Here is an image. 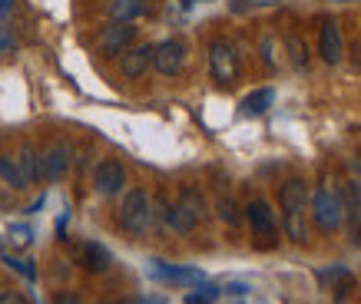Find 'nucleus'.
Instances as JSON below:
<instances>
[{
	"mask_svg": "<svg viewBox=\"0 0 361 304\" xmlns=\"http://www.w3.org/2000/svg\"><path fill=\"white\" fill-rule=\"evenodd\" d=\"M163 218L173 232L189 235V232L199 225V218H202V196L192 192V189H186V192L179 196V202H173V205L163 208Z\"/></svg>",
	"mask_w": 361,
	"mask_h": 304,
	"instance_id": "7ed1b4c3",
	"label": "nucleus"
},
{
	"mask_svg": "<svg viewBox=\"0 0 361 304\" xmlns=\"http://www.w3.org/2000/svg\"><path fill=\"white\" fill-rule=\"evenodd\" d=\"M142 304H159V301H153V298H149V301H142Z\"/></svg>",
	"mask_w": 361,
	"mask_h": 304,
	"instance_id": "7c9ffc66",
	"label": "nucleus"
},
{
	"mask_svg": "<svg viewBox=\"0 0 361 304\" xmlns=\"http://www.w3.org/2000/svg\"><path fill=\"white\" fill-rule=\"evenodd\" d=\"M282 228H285V235H288V239L295 241V245H305V241H308V222H305V208H285Z\"/></svg>",
	"mask_w": 361,
	"mask_h": 304,
	"instance_id": "ddd939ff",
	"label": "nucleus"
},
{
	"mask_svg": "<svg viewBox=\"0 0 361 304\" xmlns=\"http://www.w3.org/2000/svg\"><path fill=\"white\" fill-rule=\"evenodd\" d=\"M123 185H126V169L116 159H103L93 169V189H97L99 196H116Z\"/></svg>",
	"mask_w": 361,
	"mask_h": 304,
	"instance_id": "1a4fd4ad",
	"label": "nucleus"
},
{
	"mask_svg": "<svg viewBox=\"0 0 361 304\" xmlns=\"http://www.w3.org/2000/svg\"><path fill=\"white\" fill-rule=\"evenodd\" d=\"M54 304H83V298H80L77 291H63V294H56Z\"/></svg>",
	"mask_w": 361,
	"mask_h": 304,
	"instance_id": "a878e982",
	"label": "nucleus"
},
{
	"mask_svg": "<svg viewBox=\"0 0 361 304\" xmlns=\"http://www.w3.org/2000/svg\"><path fill=\"white\" fill-rule=\"evenodd\" d=\"M0 179H4V185H11L13 192L27 189V179H23L20 165H17V159H11V156H0Z\"/></svg>",
	"mask_w": 361,
	"mask_h": 304,
	"instance_id": "f3484780",
	"label": "nucleus"
},
{
	"mask_svg": "<svg viewBox=\"0 0 361 304\" xmlns=\"http://www.w3.org/2000/svg\"><path fill=\"white\" fill-rule=\"evenodd\" d=\"M133 44H136V27L130 20H110L97 37L99 53H106V56H120Z\"/></svg>",
	"mask_w": 361,
	"mask_h": 304,
	"instance_id": "39448f33",
	"label": "nucleus"
},
{
	"mask_svg": "<svg viewBox=\"0 0 361 304\" xmlns=\"http://www.w3.org/2000/svg\"><path fill=\"white\" fill-rule=\"evenodd\" d=\"M308 205H312V222H315L322 232H338L341 222H345V202L335 189H318L308 196Z\"/></svg>",
	"mask_w": 361,
	"mask_h": 304,
	"instance_id": "f03ea898",
	"label": "nucleus"
},
{
	"mask_svg": "<svg viewBox=\"0 0 361 304\" xmlns=\"http://www.w3.org/2000/svg\"><path fill=\"white\" fill-rule=\"evenodd\" d=\"M351 60H355V66L361 70V44H355L351 46Z\"/></svg>",
	"mask_w": 361,
	"mask_h": 304,
	"instance_id": "c85d7f7f",
	"label": "nucleus"
},
{
	"mask_svg": "<svg viewBox=\"0 0 361 304\" xmlns=\"http://www.w3.org/2000/svg\"><path fill=\"white\" fill-rule=\"evenodd\" d=\"M0 304H27V298L17 291H0Z\"/></svg>",
	"mask_w": 361,
	"mask_h": 304,
	"instance_id": "393cba45",
	"label": "nucleus"
},
{
	"mask_svg": "<svg viewBox=\"0 0 361 304\" xmlns=\"http://www.w3.org/2000/svg\"><path fill=\"white\" fill-rule=\"evenodd\" d=\"M80 265H83L87 272H97L99 274V272H106V268L113 265V255L103 248L99 241H87V245L80 248Z\"/></svg>",
	"mask_w": 361,
	"mask_h": 304,
	"instance_id": "f8f14e48",
	"label": "nucleus"
},
{
	"mask_svg": "<svg viewBox=\"0 0 361 304\" xmlns=\"http://www.w3.org/2000/svg\"><path fill=\"white\" fill-rule=\"evenodd\" d=\"M351 212L361 222V182H351Z\"/></svg>",
	"mask_w": 361,
	"mask_h": 304,
	"instance_id": "5701e85b",
	"label": "nucleus"
},
{
	"mask_svg": "<svg viewBox=\"0 0 361 304\" xmlns=\"http://www.w3.org/2000/svg\"><path fill=\"white\" fill-rule=\"evenodd\" d=\"M156 218V205L149 192L146 189H130L120 202V212H116V222H120L123 232H130V235H146L149 225H153Z\"/></svg>",
	"mask_w": 361,
	"mask_h": 304,
	"instance_id": "f257e3e1",
	"label": "nucleus"
},
{
	"mask_svg": "<svg viewBox=\"0 0 361 304\" xmlns=\"http://www.w3.org/2000/svg\"><path fill=\"white\" fill-rule=\"evenodd\" d=\"M318 56L329 66H338L345 60V37H341V27L335 20H325L318 30Z\"/></svg>",
	"mask_w": 361,
	"mask_h": 304,
	"instance_id": "0eeeda50",
	"label": "nucleus"
},
{
	"mask_svg": "<svg viewBox=\"0 0 361 304\" xmlns=\"http://www.w3.org/2000/svg\"><path fill=\"white\" fill-rule=\"evenodd\" d=\"M153 66V46H130V50H123L120 53V73L126 80H140L146 76V70Z\"/></svg>",
	"mask_w": 361,
	"mask_h": 304,
	"instance_id": "9b49d317",
	"label": "nucleus"
},
{
	"mask_svg": "<svg viewBox=\"0 0 361 304\" xmlns=\"http://www.w3.org/2000/svg\"><path fill=\"white\" fill-rule=\"evenodd\" d=\"M216 208H219V218L226 222V225H239V208H235V202H232L229 196H222Z\"/></svg>",
	"mask_w": 361,
	"mask_h": 304,
	"instance_id": "412c9836",
	"label": "nucleus"
},
{
	"mask_svg": "<svg viewBox=\"0 0 361 304\" xmlns=\"http://www.w3.org/2000/svg\"><path fill=\"white\" fill-rule=\"evenodd\" d=\"M272 103H275V89L262 87V89H255V93H249V96L242 99V113H245V116H262Z\"/></svg>",
	"mask_w": 361,
	"mask_h": 304,
	"instance_id": "2eb2a0df",
	"label": "nucleus"
},
{
	"mask_svg": "<svg viewBox=\"0 0 361 304\" xmlns=\"http://www.w3.org/2000/svg\"><path fill=\"white\" fill-rule=\"evenodd\" d=\"M11 239H13V245H27L30 241V228H11Z\"/></svg>",
	"mask_w": 361,
	"mask_h": 304,
	"instance_id": "b1692460",
	"label": "nucleus"
},
{
	"mask_svg": "<svg viewBox=\"0 0 361 304\" xmlns=\"http://www.w3.org/2000/svg\"><path fill=\"white\" fill-rule=\"evenodd\" d=\"M209 76H212L216 87H232L239 80V53L229 40L209 44Z\"/></svg>",
	"mask_w": 361,
	"mask_h": 304,
	"instance_id": "20e7f679",
	"label": "nucleus"
},
{
	"mask_svg": "<svg viewBox=\"0 0 361 304\" xmlns=\"http://www.w3.org/2000/svg\"><path fill=\"white\" fill-rule=\"evenodd\" d=\"M285 50H288V56H292L295 70H308V46L302 44V37L288 33V37H285Z\"/></svg>",
	"mask_w": 361,
	"mask_h": 304,
	"instance_id": "aec40b11",
	"label": "nucleus"
},
{
	"mask_svg": "<svg viewBox=\"0 0 361 304\" xmlns=\"http://www.w3.org/2000/svg\"><path fill=\"white\" fill-rule=\"evenodd\" d=\"M17 165H20V172H23V179H27V185L40 179V156H37V149H33V146H23L20 156H17Z\"/></svg>",
	"mask_w": 361,
	"mask_h": 304,
	"instance_id": "a211bd4d",
	"label": "nucleus"
},
{
	"mask_svg": "<svg viewBox=\"0 0 361 304\" xmlns=\"http://www.w3.org/2000/svg\"><path fill=\"white\" fill-rule=\"evenodd\" d=\"M186 304H212V298H209L206 291H189L186 294Z\"/></svg>",
	"mask_w": 361,
	"mask_h": 304,
	"instance_id": "bb28decb",
	"label": "nucleus"
},
{
	"mask_svg": "<svg viewBox=\"0 0 361 304\" xmlns=\"http://www.w3.org/2000/svg\"><path fill=\"white\" fill-rule=\"evenodd\" d=\"M186 66V44L183 40H163L153 46V70L163 76H176Z\"/></svg>",
	"mask_w": 361,
	"mask_h": 304,
	"instance_id": "423d86ee",
	"label": "nucleus"
},
{
	"mask_svg": "<svg viewBox=\"0 0 361 304\" xmlns=\"http://www.w3.org/2000/svg\"><path fill=\"white\" fill-rule=\"evenodd\" d=\"M11 44H13L11 30H7V27H0V53H7V50H11Z\"/></svg>",
	"mask_w": 361,
	"mask_h": 304,
	"instance_id": "cd10ccee",
	"label": "nucleus"
},
{
	"mask_svg": "<svg viewBox=\"0 0 361 304\" xmlns=\"http://www.w3.org/2000/svg\"><path fill=\"white\" fill-rule=\"evenodd\" d=\"M13 11V0H0V17H7Z\"/></svg>",
	"mask_w": 361,
	"mask_h": 304,
	"instance_id": "c756f323",
	"label": "nucleus"
},
{
	"mask_svg": "<svg viewBox=\"0 0 361 304\" xmlns=\"http://www.w3.org/2000/svg\"><path fill=\"white\" fill-rule=\"evenodd\" d=\"M156 268L153 274L156 278H166V281H199L202 274L199 272H186V268H169V265H163V261H153Z\"/></svg>",
	"mask_w": 361,
	"mask_h": 304,
	"instance_id": "6ab92c4d",
	"label": "nucleus"
},
{
	"mask_svg": "<svg viewBox=\"0 0 361 304\" xmlns=\"http://www.w3.org/2000/svg\"><path fill=\"white\" fill-rule=\"evenodd\" d=\"M308 182L305 179H288V182L282 185V192H279V202H282V208H305L308 202Z\"/></svg>",
	"mask_w": 361,
	"mask_h": 304,
	"instance_id": "4468645a",
	"label": "nucleus"
},
{
	"mask_svg": "<svg viewBox=\"0 0 361 304\" xmlns=\"http://www.w3.org/2000/svg\"><path fill=\"white\" fill-rule=\"evenodd\" d=\"M106 11H110V20H136L142 11H146V0H106Z\"/></svg>",
	"mask_w": 361,
	"mask_h": 304,
	"instance_id": "dca6fc26",
	"label": "nucleus"
},
{
	"mask_svg": "<svg viewBox=\"0 0 361 304\" xmlns=\"http://www.w3.org/2000/svg\"><path fill=\"white\" fill-rule=\"evenodd\" d=\"M4 261H7L11 268H17V272H20L23 278H30V281H33V274H37V272H33V265H30V261H23V258H13V255H4Z\"/></svg>",
	"mask_w": 361,
	"mask_h": 304,
	"instance_id": "4be33fe9",
	"label": "nucleus"
},
{
	"mask_svg": "<svg viewBox=\"0 0 361 304\" xmlns=\"http://www.w3.org/2000/svg\"><path fill=\"white\" fill-rule=\"evenodd\" d=\"M73 152H70V146L66 142H54V146H47L44 152H40V179H50V182H56V179H63L66 169H70V159Z\"/></svg>",
	"mask_w": 361,
	"mask_h": 304,
	"instance_id": "6e6552de",
	"label": "nucleus"
},
{
	"mask_svg": "<svg viewBox=\"0 0 361 304\" xmlns=\"http://www.w3.org/2000/svg\"><path fill=\"white\" fill-rule=\"evenodd\" d=\"M245 222H249V228L255 232V235H262V239H272L275 235V212L272 205L265 202V198H252L249 205H245Z\"/></svg>",
	"mask_w": 361,
	"mask_h": 304,
	"instance_id": "9d476101",
	"label": "nucleus"
}]
</instances>
